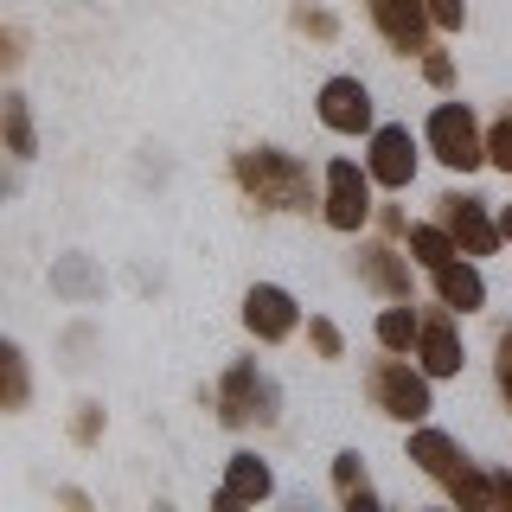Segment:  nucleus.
<instances>
[{
    "mask_svg": "<svg viewBox=\"0 0 512 512\" xmlns=\"http://www.w3.org/2000/svg\"><path fill=\"white\" fill-rule=\"evenodd\" d=\"M231 173L263 212H308V199H314L308 167H301L295 154H282V148H244L231 160Z\"/></svg>",
    "mask_w": 512,
    "mask_h": 512,
    "instance_id": "1",
    "label": "nucleus"
},
{
    "mask_svg": "<svg viewBox=\"0 0 512 512\" xmlns=\"http://www.w3.org/2000/svg\"><path fill=\"white\" fill-rule=\"evenodd\" d=\"M269 493H276V474H269V461L231 455V474H224V487H218V512L256 506V500H269Z\"/></svg>",
    "mask_w": 512,
    "mask_h": 512,
    "instance_id": "13",
    "label": "nucleus"
},
{
    "mask_svg": "<svg viewBox=\"0 0 512 512\" xmlns=\"http://www.w3.org/2000/svg\"><path fill=\"white\" fill-rule=\"evenodd\" d=\"M244 327H250L263 346H282L288 333L301 327V308H295V295H288V288H276V282H256L250 295H244Z\"/></svg>",
    "mask_w": 512,
    "mask_h": 512,
    "instance_id": "8",
    "label": "nucleus"
},
{
    "mask_svg": "<svg viewBox=\"0 0 512 512\" xmlns=\"http://www.w3.org/2000/svg\"><path fill=\"white\" fill-rule=\"evenodd\" d=\"M500 237H512V205H506V212H500Z\"/></svg>",
    "mask_w": 512,
    "mask_h": 512,
    "instance_id": "29",
    "label": "nucleus"
},
{
    "mask_svg": "<svg viewBox=\"0 0 512 512\" xmlns=\"http://www.w3.org/2000/svg\"><path fill=\"white\" fill-rule=\"evenodd\" d=\"M0 122H7L13 160H32V154H39V141H32V116H26V96H7V103H0Z\"/></svg>",
    "mask_w": 512,
    "mask_h": 512,
    "instance_id": "20",
    "label": "nucleus"
},
{
    "mask_svg": "<svg viewBox=\"0 0 512 512\" xmlns=\"http://www.w3.org/2000/svg\"><path fill=\"white\" fill-rule=\"evenodd\" d=\"M442 224L455 231V244H461V256H487L493 244H500V224L487 218V205L480 199H468V192H442Z\"/></svg>",
    "mask_w": 512,
    "mask_h": 512,
    "instance_id": "11",
    "label": "nucleus"
},
{
    "mask_svg": "<svg viewBox=\"0 0 512 512\" xmlns=\"http://www.w3.org/2000/svg\"><path fill=\"white\" fill-rule=\"evenodd\" d=\"M295 26L314 32V39H333V32H340V26H333V13H320V7H295Z\"/></svg>",
    "mask_w": 512,
    "mask_h": 512,
    "instance_id": "24",
    "label": "nucleus"
},
{
    "mask_svg": "<svg viewBox=\"0 0 512 512\" xmlns=\"http://www.w3.org/2000/svg\"><path fill=\"white\" fill-rule=\"evenodd\" d=\"M487 160H493L500 173H512V109H506V116L487 128Z\"/></svg>",
    "mask_w": 512,
    "mask_h": 512,
    "instance_id": "22",
    "label": "nucleus"
},
{
    "mask_svg": "<svg viewBox=\"0 0 512 512\" xmlns=\"http://www.w3.org/2000/svg\"><path fill=\"white\" fill-rule=\"evenodd\" d=\"M365 7H372V26L384 32V45H391V52H429V0H365Z\"/></svg>",
    "mask_w": 512,
    "mask_h": 512,
    "instance_id": "7",
    "label": "nucleus"
},
{
    "mask_svg": "<svg viewBox=\"0 0 512 512\" xmlns=\"http://www.w3.org/2000/svg\"><path fill=\"white\" fill-rule=\"evenodd\" d=\"M410 256L429 269V276H436L442 263H455V256H461V244H455V231H448V224H410Z\"/></svg>",
    "mask_w": 512,
    "mask_h": 512,
    "instance_id": "17",
    "label": "nucleus"
},
{
    "mask_svg": "<svg viewBox=\"0 0 512 512\" xmlns=\"http://www.w3.org/2000/svg\"><path fill=\"white\" fill-rule=\"evenodd\" d=\"M416 359H423L429 378H455L461 372V333L448 320V301L436 314H423V333H416Z\"/></svg>",
    "mask_w": 512,
    "mask_h": 512,
    "instance_id": "12",
    "label": "nucleus"
},
{
    "mask_svg": "<svg viewBox=\"0 0 512 512\" xmlns=\"http://www.w3.org/2000/svg\"><path fill=\"white\" fill-rule=\"evenodd\" d=\"M320 122L333 135H372V90L359 77H327L320 84Z\"/></svg>",
    "mask_w": 512,
    "mask_h": 512,
    "instance_id": "9",
    "label": "nucleus"
},
{
    "mask_svg": "<svg viewBox=\"0 0 512 512\" xmlns=\"http://www.w3.org/2000/svg\"><path fill=\"white\" fill-rule=\"evenodd\" d=\"M365 167H372L378 186L404 192V186L416 180V135H410V128H397V122L372 128V154H365Z\"/></svg>",
    "mask_w": 512,
    "mask_h": 512,
    "instance_id": "10",
    "label": "nucleus"
},
{
    "mask_svg": "<svg viewBox=\"0 0 512 512\" xmlns=\"http://www.w3.org/2000/svg\"><path fill=\"white\" fill-rule=\"evenodd\" d=\"M493 378H500L506 404H512V333H500V359H493Z\"/></svg>",
    "mask_w": 512,
    "mask_h": 512,
    "instance_id": "28",
    "label": "nucleus"
},
{
    "mask_svg": "<svg viewBox=\"0 0 512 512\" xmlns=\"http://www.w3.org/2000/svg\"><path fill=\"white\" fill-rule=\"evenodd\" d=\"M0 372H7V410H26V391H32V378H26V352L20 346H0Z\"/></svg>",
    "mask_w": 512,
    "mask_h": 512,
    "instance_id": "21",
    "label": "nucleus"
},
{
    "mask_svg": "<svg viewBox=\"0 0 512 512\" xmlns=\"http://www.w3.org/2000/svg\"><path fill=\"white\" fill-rule=\"evenodd\" d=\"M308 340H314V352H320V359H340V352H346V340H340V327H333V320H308Z\"/></svg>",
    "mask_w": 512,
    "mask_h": 512,
    "instance_id": "23",
    "label": "nucleus"
},
{
    "mask_svg": "<svg viewBox=\"0 0 512 512\" xmlns=\"http://www.w3.org/2000/svg\"><path fill=\"white\" fill-rule=\"evenodd\" d=\"M429 20H436L442 32H455L461 20H468V0H429Z\"/></svg>",
    "mask_w": 512,
    "mask_h": 512,
    "instance_id": "25",
    "label": "nucleus"
},
{
    "mask_svg": "<svg viewBox=\"0 0 512 512\" xmlns=\"http://www.w3.org/2000/svg\"><path fill=\"white\" fill-rule=\"evenodd\" d=\"M333 493H340V506H352V512H372L378 506V493H372V480H365V461L359 455L333 461Z\"/></svg>",
    "mask_w": 512,
    "mask_h": 512,
    "instance_id": "18",
    "label": "nucleus"
},
{
    "mask_svg": "<svg viewBox=\"0 0 512 512\" xmlns=\"http://www.w3.org/2000/svg\"><path fill=\"white\" fill-rule=\"evenodd\" d=\"M372 167H359V160H333L327 167V224L333 231H359L365 218H372Z\"/></svg>",
    "mask_w": 512,
    "mask_h": 512,
    "instance_id": "6",
    "label": "nucleus"
},
{
    "mask_svg": "<svg viewBox=\"0 0 512 512\" xmlns=\"http://www.w3.org/2000/svg\"><path fill=\"white\" fill-rule=\"evenodd\" d=\"M416 333H423V314H410V301H391V308L378 314V346L384 352H410Z\"/></svg>",
    "mask_w": 512,
    "mask_h": 512,
    "instance_id": "19",
    "label": "nucleus"
},
{
    "mask_svg": "<svg viewBox=\"0 0 512 512\" xmlns=\"http://www.w3.org/2000/svg\"><path fill=\"white\" fill-rule=\"evenodd\" d=\"M282 416V391L269 372H256V359H237L218 378V423L224 429H269Z\"/></svg>",
    "mask_w": 512,
    "mask_h": 512,
    "instance_id": "3",
    "label": "nucleus"
},
{
    "mask_svg": "<svg viewBox=\"0 0 512 512\" xmlns=\"http://www.w3.org/2000/svg\"><path fill=\"white\" fill-rule=\"evenodd\" d=\"M359 282L378 288L384 301H410V256H397L391 244H365L359 250Z\"/></svg>",
    "mask_w": 512,
    "mask_h": 512,
    "instance_id": "14",
    "label": "nucleus"
},
{
    "mask_svg": "<svg viewBox=\"0 0 512 512\" xmlns=\"http://www.w3.org/2000/svg\"><path fill=\"white\" fill-rule=\"evenodd\" d=\"M52 295H64L71 308L103 301V269H96L90 256H58V263H52Z\"/></svg>",
    "mask_w": 512,
    "mask_h": 512,
    "instance_id": "15",
    "label": "nucleus"
},
{
    "mask_svg": "<svg viewBox=\"0 0 512 512\" xmlns=\"http://www.w3.org/2000/svg\"><path fill=\"white\" fill-rule=\"evenodd\" d=\"M423 77H429L436 90H448V84H455V64H448V52H423Z\"/></svg>",
    "mask_w": 512,
    "mask_h": 512,
    "instance_id": "27",
    "label": "nucleus"
},
{
    "mask_svg": "<svg viewBox=\"0 0 512 512\" xmlns=\"http://www.w3.org/2000/svg\"><path fill=\"white\" fill-rule=\"evenodd\" d=\"M96 429H103V410H96V404H77V416H71V436H77V442H96Z\"/></svg>",
    "mask_w": 512,
    "mask_h": 512,
    "instance_id": "26",
    "label": "nucleus"
},
{
    "mask_svg": "<svg viewBox=\"0 0 512 512\" xmlns=\"http://www.w3.org/2000/svg\"><path fill=\"white\" fill-rule=\"evenodd\" d=\"M410 461L423 468L448 500H468V506H493V480L474 474V461L461 455L455 436H442V429H416L410 436Z\"/></svg>",
    "mask_w": 512,
    "mask_h": 512,
    "instance_id": "2",
    "label": "nucleus"
},
{
    "mask_svg": "<svg viewBox=\"0 0 512 512\" xmlns=\"http://www.w3.org/2000/svg\"><path fill=\"white\" fill-rule=\"evenodd\" d=\"M436 295L448 301V308L474 314L480 301H487V282H480V269H474V263H442V269H436Z\"/></svg>",
    "mask_w": 512,
    "mask_h": 512,
    "instance_id": "16",
    "label": "nucleus"
},
{
    "mask_svg": "<svg viewBox=\"0 0 512 512\" xmlns=\"http://www.w3.org/2000/svg\"><path fill=\"white\" fill-rule=\"evenodd\" d=\"M429 148H436L442 167L474 173L480 160H487V135H480L474 109H468V103H442L436 116H429Z\"/></svg>",
    "mask_w": 512,
    "mask_h": 512,
    "instance_id": "5",
    "label": "nucleus"
},
{
    "mask_svg": "<svg viewBox=\"0 0 512 512\" xmlns=\"http://www.w3.org/2000/svg\"><path fill=\"white\" fill-rule=\"evenodd\" d=\"M365 391H372V404L384 416H397V423H423L429 416V372H410L404 359H378L372 372H365Z\"/></svg>",
    "mask_w": 512,
    "mask_h": 512,
    "instance_id": "4",
    "label": "nucleus"
}]
</instances>
